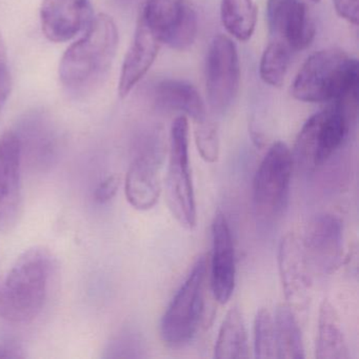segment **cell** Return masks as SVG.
<instances>
[{"label": "cell", "instance_id": "26", "mask_svg": "<svg viewBox=\"0 0 359 359\" xmlns=\"http://www.w3.org/2000/svg\"><path fill=\"white\" fill-rule=\"evenodd\" d=\"M107 357L111 358H142L146 357V346L142 336L127 330L119 334L110 344Z\"/></svg>", "mask_w": 359, "mask_h": 359}, {"label": "cell", "instance_id": "22", "mask_svg": "<svg viewBox=\"0 0 359 359\" xmlns=\"http://www.w3.org/2000/svg\"><path fill=\"white\" fill-rule=\"evenodd\" d=\"M220 20L226 32L239 41H248L257 22V7L254 0H222Z\"/></svg>", "mask_w": 359, "mask_h": 359}, {"label": "cell", "instance_id": "12", "mask_svg": "<svg viewBox=\"0 0 359 359\" xmlns=\"http://www.w3.org/2000/svg\"><path fill=\"white\" fill-rule=\"evenodd\" d=\"M313 272L332 274L344 259V230L339 218L323 213L309 220L300 236Z\"/></svg>", "mask_w": 359, "mask_h": 359}, {"label": "cell", "instance_id": "18", "mask_svg": "<svg viewBox=\"0 0 359 359\" xmlns=\"http://www.w3.org/2000/svg\"><path fill=\"white\" fill-rule=\"evenodd\" d=\"M155 102L161 108L180 111L193 121L207 117V109L196 88L180 79H165L154 90Z\"/></svg>", "mask_w": 359, "mask_h": 359}, {"label": "cell", "instance_id": "5", "mask_svg": "<svg viewBox=\"0 0 359 359\" xmlns=\"http://www.w3.org/2000/svg\"><path fill=\"white\" fill-rule=\"evenodd\" d=\"M346 98L315 113L300 129L293 157L304 169L325 165L346 142L351 121Z\"/></svg>", "mask_w": 359, "mask_h": 359}, {"label": "cell", "instance_id": "15", "mask_svg": "<svg viewBox=\"0 0 359 359\" xmlns=\"http://www.w3.org/2000/svg\"><path fill=\"white\" fill-rule=\"evenodd\" d=\"M236 283V262L230 224L218 212L212 224V258L210 285L214 298L224 304L230 300Z\"/></svg>", "mask_w": 359, "mask_h": 359}, {"label": "cell", "instance_id": "21", "mask_svg": "<svg viewBox=\"0 0 359 359\" xmlns=\"http://www.w3.org/2000/svg\"><path fill=\"white\" fill-rule=\"evenodd\" d=\"M273 318L276 358H304V340L297 314L287 304H280L277 306Z\"/></svg>", "mask_w": 359, "mask_h": 359}, {"label": "cell", "instance_id": "6", "mask_svg": "<svg viewBox=\"0 0 359 359\" xmlns=\"http://www.w3.org/2000/svg\"><path fill=\"white\" fill-rule=\"evenodd\" d=\"M293 154L285 142H274L260 163L253 180V207L258 222L276 224L287 209Z\"/></svg>", "mask_w": 359, "mask_h": 359}, {"label": "cell", "instance_id": "1", "mask_svg": "<svg viewBox=\"0 0 359 359\" xmlns=\"http://www.w3.org/2000/svg\"><path fill=\"white\" fill-rule=\"evenodd\" d=\"M118 47V31L106 14L93 18L85 34L73 43L60 66L62 86L69 93L85 96L95 91L108 75Z\"/></svg>", "mask_w": 359, "mask_h": 359}, {"label": "cell", "instance_id": "29", "mask_svg": "<svg viewBox=\"0 0 359 359\" xmlns=\"http://www.w3.org/2000/svg\"><path fill=\"white\" fill-rule=\"evenodd\" d=\"M336 13L342 20L357 26L359 20V0H332Z\"/></svg>", "mask_w": 359, "mask_h": 359}, {"label": "cell", "instance_id": "16", "mask_svg": "<svg viewBox=\"0 0 359 359\" xmlns=\"http://www.w3.org/2000/svg\"><path fill=\"white\" fill-rule=\"evenodd\" d=\"M89 0H43L41 22L43 34L53 43L71 41L93 20Z\"/></svg>", "mask_w": 359, "mask_h": 359}, {"label": "cell", "instance_id": "9", "mask_svg": "<svg viewBox=\"0 0 359 359\" xmlns=\"http://www.w3.org/2000/svg\"><path fill=\"white\" fill-rule=\"evenodd\" d=\"M138 20L171 49L184 51L196 39V13L182 0H147Z\"/></svg>", "mask_w": 359, "mask_h": 359}, {"label": "cell", "instance_id": "4", "mask_svg": "<svg viewBox=\"0 0 359 359\" xmlns=\"http://www.w3.org/2000/svg\"><path fill=\"white\" fill-rule=\"evenodd\" d=\"M208 275L207 258L201 256L168 306L161 336L170 348H184L196 337L205 315Z\"/></svg>", "mask_w": 359, "mask_h": 359}, {"label": "cell", "instance_id": "11", "mask_svg": "<svg viewBox=\"0 0 359 359\" xmlns=\"http://www.w3.org/2000/svg\"><path fill=\"white\" fill-rule=\"evenodd\" d=\"M278 269L287 306L296 314H304L312 299L313 271L300 236L295 233H289L281 238Z\"/></svg>", "mask_w": 359, "mask_h": 359}, {"label": "cell", "instance_id": "20", "mask_svg": "<svg viewBox=\"0 0 359 359\" xmlns=\"http://www.w3.org/2000/svg\"><path fill=\"white\" fill-rule=\"evenodd\" d=\"M218 359L249 358L250 346L243 313L233 306L224 317L214 348Z\"/></svg>", "mask_w": 359, "mask_h": 359}, {"label": "cell", "instance_id": "3", "mask_svg": "<svg viewBox=\"0 0 359 359\" xmlns=\"http://www.w3.org/2000/svg\"><path fill=\"white\" fill-rule=\"evenodd\" d=\"M358 62L338 49L312 54L292 85V95L304 102H335L356 95Z\"/></svg>", "mask_w": 359, "mask_h": 359}, {"label": "cell", "instance_id": "10", "mask_svg": "<svg viewBox=\"0 0 359 359\" xmlns=\"http://www.w3.org/2000/svg\"><path fill=\"white\" fill-rule=\"evenodd\" d=\"M165 147L158 134H153L140 147L125 180L127 201L140 211L155 207L161 194V170Z\"/></svg>", "mask_w": 359, "mask_h": 359}, {"label": "cell", "instance_id": "27", "mask_svg": "<svg viewBox=\"0 0 359 359\" xmlns=\"http://www.w3.org/2000/svg\"><path fill=\"white\" fill-rule=\"evenodd\" d=\"M11 87V74L8 66L7 47H6L3 35L0 33V112L7 102Z\"/></svg>", "mask_w": 359, "mask_h": 359}, {"label": "cell", "instance_id": "25", "mask_svg": "<svg viewBox=\"0 0 359 359\" xmlns=\"http://www.w3.org/2000/svg\"><path fill=\"white\" fill-rule=\"evenodd\" d=\"M194 138L201 158L207 163H215L219 157V136L217 128L208 117L194 121Z\"/></svg>", "mask_w": 359, "mask_h": 359}, {"label": "cell", "instance_id": "30", "mask_svg": "<svg viewBox=\"0 0 359 359\" xmlns=\"http://www.w3.org/2000/svg\"><path fill=\"white\" fill-rule=\"evenodd\" d=\"M22 346L15 344H0V358H22L25 357Z\"/></svg>", "mask_w": 359, "mask_h": 359}, {"label": "cell", "instance_id": "17", "mask_svg": "<svg viewBox=\"0 0 359 359\" xmlns=\"http://www.w3.org/2000/svg\"><path fill=\"white\" fill-rule=\"evenodd\" d=\"M161 47L158 39L142 20H138L135 35L123 60L119 77L118 93L121 97L129 95L130 92L148 73L154 64Z\"/></svg>", "mask_w": 359, "mask_h": 359}, {"label": "cell", "instance_id": "19", "mask_svg": "<svg viewBox=\"0 0 359 359\" xmlns=\"http://www.w3.org/2000/svg\"><path fill=\"white\" fill-rule=\"evenodd\" d=\"M315 356L318 359H350V348L335 306L327 299L319 309Z\"/></svg>", "mask_w": 359, "mask_h": 359}, {"label": "cell", "instance_id": "8", "mask_svg": "<svg viewBox=\"0 0 359 359\" xmlns=\"http://www.w3.org/2000/svg\"><path fill=\"white\" fill-rule=\"evenodd\" d=\"M241 62L234 41L224 34L212 39L205 60L208 102L214 112H226L236 100Z\"/></svg>", "mask_w": 359, "mask_h": 359}, {"label": "cell", "instance_id": "31", "mask_svg": "<svg viewBox=\"0 0 359 359\" xmlns=\"http://www.w3.org/2000/svg\"><path fill=\"white\" fill-rule=\"evenodd\" d=\"M312 1H314V3H319V1H320V0H312Z\"/></svg>", "mask_w": 359, "mask_h": 359}, {"label": "cell", "instance_id": "14", "mask_svg": "<svg viewBox=\"0 0 359 359\" xmlns=\"http://www.w3.org/2000/svg\"><path fill=\"white\" fill-rule=\"evenodd\" d=\"M266 20L274 41L291 51H302L314 41V22L308 8L300 0H268Z\"/></svg>", "mask_w": 359, "mask_h": 359}, {"label": "cell", "instance_id": "28", "mask_svg": "<svg viewBox=\"0 0 359 359\" xmlns=\"http://www.w3.org/2000/svg\"><path fill=\"white\" fill-rule=\"evenodd\" d=\"M121 186V178L117 175H110L104 178L94 192V201L100 205L109 203L116 195Z\"/></svg>", "mask_w": 359, "mask_h": 359}, {"label": "cell", "instance_id": "2", "mask_svg": "<svg viewBox=\"0 0 359 359\" xmlns=\"http://www.w3.org/2000/svg\"><path fill=\"white\" fill-rule=\"evenodd\" d=\"M53 258L43 248H33L18 257L0 277V318L15 325L32 323L47 302Z\"/></svg>", "mask_w": 359, "mask_h": 359}, {"label": "cell", "instance_id": "7", "mask_svg": "<svg viewBox=\"0 0 359 359\" xmlns=\"http://www.w3.org/2000/svg\"><path fill=\"white\" fill-rule=\"evenodd\" d=\"M165 192L170 211L178 224L187 230L195 228L196 203L189 158V121L186 115L176 117L170 130Z\"/></svg>", "mask_w": 359, "mask_h": 359}, {"label": "cell", "instance_id": "23", "mask_svg": "<svg viewBox=\"0 0 359 359\" xmlns=\"http://www.w3.org/2000/svg\"><path fill=\"white\" fill-rule=\"evenodd\" d=\"M291 50L280 41H273L262 53L259 64V75L264 83L280 88L291 60Z\"/></svg>", "mask_w": 359, "mask_h": 359}, {"label": "cell", "instance_id": "13", "mask_svg": "<svg viewBox=\"0 0 359 359\" xmlns=\"http://www.w3.org/2000/svg\"><path fill=\"white\" fill-rule=\"evenodd\" d=\"M22 146L14 131L0 140V231H11L22 208Z\"/></svg>", "mask_w": 359, "mask_h": 359}, {"label": "cell", "instance_id": "24", "mask_svg": "<svg viewBox=\"0 0 359 359\" xmlns=\"http://www.w3.org/2000/svg\"><path fill=\"white\" fill-rule=\"evenodd\" d=\"M254 353L256 358H276L274 318L268 309L258 311L254 320Z\"/></svg>", "mask_w": 359, "mask_h": 359}]
</instances>
